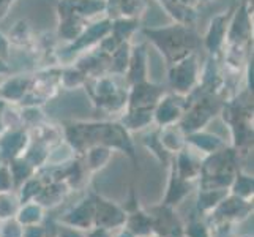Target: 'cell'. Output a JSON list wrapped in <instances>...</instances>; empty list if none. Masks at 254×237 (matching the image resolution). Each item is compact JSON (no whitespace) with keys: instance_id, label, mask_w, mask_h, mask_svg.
<instances>
[{"instance_id":"41","label":"cell","mask_w":254,"mask_h":237,"mask_svg":"<svg viewBox=\"0 0 254 237\" xmlns=\"http://www.w3.org/2000/svg\"><path fill=\"white\" fill-rule=\"evenodd\" d=\"M0 75H5V76L11 75V67L8 65V62L2 57H0Z\"/></svg>"},{"instance_id":"38","label":"cell","mask_w":254,"mask_h":237,"mask_svg":"<svg viewBox=\"0 0 254 237\" xmlns=\"http://www.w3.org/2000/svg\"><path fill=\"white\" fill-rule=\"evenodd\" d=\"M10 49H11V43L8 40L6 35L0 32V57L8 60L10 59Z\"/></svg>"},{"instance_id":"37","label":"cell","mask_w":254,"mask_h":237,"mask_svg":"<svg viewBox=\"0 0 254 237\" xmlns=\"http://www.w3.org/2000/svg\"><path fill=\"white\" fill-rule=\"evenodd\" d=\"M54 237H85V233L79 231V230H74V228H69V226H65V225L56 223Z\"/></svg>"},{"instance_id":"8","label":"cell","mask_w":254,"mask_h":237,"mask_svg":"<svg viewBox=\"0 0 254 237\" xmlns=\"http://www.w3.org/2000/svg\"><path fill=\"white\" fill-rule=\"evenodd\" d=\"M187 111V96L166 90L153 109V125L166 127L179 124Z\"/></svg>"},{"instance_id":"12","label":"cell","mask_w":254,"mask_h":237,"mask_svg":"<svg viewBox=\"0 0 254 237\" xmlns=\"http://www.w3.org/2000/svg\"><path fill=\"white\" fill-rule=\"evenodd\" d=\"M30 143L29 131L22 127H6L0 135V161H10L24 155Z\"/></svg>"},{"instance_id":"9","label":"cell","mask_w":254,"mask_h":237,"mask_svg":"<svg viewBox=\"0 0 254 237\" xmlns=\"http://www.w3.org/2000/svg\"><path fill=\"white\" fill-rule=\"evenodd\" d=\"M93 220H95V201H93V191H90L79 203L60 215L56 220V223L87 233L93 228Z\"/></svg>"},{"instance_id":"28","label":"cell","mask_w":254,"mask_h":237,"mask_svg":"<svg viewBox=\"0 0 254 237\" xmlns=\"http://www.w3.org/2000/svg\"><path fill=\"white\" fill-rule=\"evenodd\" d=\"M43 187H45V182H43L40 175L35 172V175H32L30 179L25 180L22 185L16 190L17 198H19V203L25 204V203H30V201H35V198L40 195Z\"/></svg>"},{"instance_id":"30","label":"cell","mask_w":254,"mask_h":237,"mask_svg":"<svg viewBox=\"0 0 254 237\" xmlns=\"http://www.w3.org/2000/svg\"><path fill=\"white\" fill-rule=\"evenodd\" d=\"M8 40H10L11 45L16 46H27L33 41V30L30 27L29 21H17L14 24V27L8 33Z\"/></svg>"},{"instance_id":"7","label":"cell","mask_w":254,"mask_h":237,"mask_svg":"<svg viewBox=\"0 0 254 237\" xmlns=\"http://www.w3.org/2000/svg\"><path fill=\"white\" fill-rule=\"evenodd\" d=\"M153 220V233L158 237H185L183 226L185 222L177 214L175 207L166 206L163 203L152 207H145Z\"/></svg>"},{"instance_id":"1","label":"cell","mask_w":254,"mask_h":237,"mask_svg":"<svg viewBox=\"0 0 254 237\" xmlns=\"http://www.w3.org/2000/svg\"><path fill=\"white\" fill-rule=\"evenodd\" d=\"M65 143L74 155L92 146H106L114 152L125 154L137 166V154L129 131L119 120H73L62 127Z\"/></svg>"},{"instance_id":"42","label":"cell","mask_w":254,"mask_h":237,"mask_svg":"<svg viewBox=\"0 0 254 237\" xmlns=\"http://www.w3.org/2000/svg\"><path fill=\"white\" fill-rule=\"evenodd\" d=\"M112 237H134L133 234H131L127 228L124 226V228H120V230H117V231H114L112 233Z\"/></svg>"},{"instance_id":"14","label":"cell","mask_w":254,"mask_h":237,"mask_svg":"<svg viewBox=\"0 0 254 237\" xmlns=\"http://www.w3.org/2000/svg\"><path fill=\"white\" fill-rule=\"evenodd\" d=\"M168 168H169V177H168V185H166V193L161 203L171 207H177L191 195V191L196 187V182L182 179L171 161L168 164Z\"/></svg>"},{"instance_id":"25","label":"cell","mask_w":254,"mask_h":237,"mask_svg":"<svg viewBox=\"0 0 254 237\" xmlns=\"http://www.w3.org/2000/svg\"><path fill=\"white\" fill-rule=\"evenodd\" d=\"M16 220L22 226H33V225H41L45 223L46 218V209L40 206L37 201H30V203L21 204L19 210L16 214Z\"/></svg>"},{"instance_id":"24","label":"cell","mask_w":254,"mask_h":237,"mask_svg":"<svg viewBox=\"0 0 254 237\" xmlns=\"http://www.w3.org/2000/svg\"><path fill=\"white\" fill-rule=\"evenodd\" d=\"M119 122L129 133L142 131L153 125V109H125L120 114Z\"/></svg>"},{"instance_id":"4","label":"cell","mask_w":254,"mask_h":237,"mask_svg":"<svg viewBox=\"0 0 254 237\" xmlns=\"http://www.w3.org/2000/svg\"><path fill=\"white\" fill-rule=\"evenodd\" d=\"M168 68V90L187 96L196 89L200 78L197 52H192V54L187 56L185 59L169 65Z\"/></svg>"},{"instance_id":"10","label":"cell","mask_w":254,"mask_h":237,"mask_svg":"<svg viewBox=\"0 0 254 237\" xmlns=\"http://www.w3.org/2000/svg\"><path fill=\"white\" fill-rule=\"evenodd\" d=\"M166 87L147 81L131 84L128 87V98L125 109H155L156 103L166 93Z\"/></svg>"},{"instance_id":"18","label":"cell","mask_w":254,"mask_h":237,"mask_svg":"<svg viewBox=\"0 0 254 237\" xmlns=\"http://www.w3.org/2000/svg\"><path fill=\"white\" fill-rule=\"evenodd\" d=\"M125 228L134 237H150L153 236V220L145 207H134L128 210Z\"/></svg>"},{"instance_id":"34","label":"cell","mask_w":254,"mask_h":237,"mask_svg":"<svg viewBox=\"0 0 254 237\" xmlns=\"http://www.w3.org/2000/svg\"><path fill=\"white\" fill-rule=\"evenodd\" d=\"M24 226L16 218L0 220V237H22Z\"/></svg>"},{"instance_id":"39","label":"cell","mask_w":254,"mask_h":237,"mask_svg":"<svg viewBox=\"0 0 254 237\" xmlns=\"http://www.w3.org/2000/svg\"><path fill=\"white\" fill-rule=\"evenodd\" d=\"M85 237H112V233L106 230H100V228H92L90 231L85 233Z\"/></svg>"},{"instance_id":"21","label":"cell","mask_w":254,"mask_h":237,"mask_svg":"<svg viewBox=\"0 0 254 237\" xmlns=\"http://www.w3.org/2000/svg\"><path fill=\"white\" fill-rule=\"evenodd\" d=\"M112 154H114V151L106 146H92L77 157L82 160L85 169L89 171V174L93 175L95 172H98L103 168H106L111 161V158H112Z\"/></svg>"},{"instance_id":"40","label":"cell","mask_w":254,"mask_h":237,"mask_svg":"<svg viewBox=\"0 0 254 237\" xmlns=\"http://www.w3.org/2000/svg\"><path fill=\"white\" fill-rule=\"evenodd\" d=\"M16 0H0V19H3V17L8 14L10 11V8L14 5Z\"/></svg>"},{"instance_id":"17","label":"cell","mask_w":254,"mask_h":237,"mask_svg":"<svg viewBox=\"0 0 254 237\" xmlns=\"http://www.w3.org/2000/svg\"><path fill=\"white\" fill-rule=\"evenodd\" d=\"M187 146L192 149L194 152H197L199 155L205 157V155L221 151L227 144L220 136L208 133L205 130H199V131H192V133L187 135Z\"/></svg>"},{"instance_id":"33","label":"cell","mask_w":254,"mask_h":237,"mask_svg":"<svg viewBox=\"0 0 254 237\" xmlns=\"http://www.w3.org/2000/svg\"><path fill=\"white\" fill-rule=\"evenodd\" d=\"M144 146L155 155L156 160L161 161L164 166H168V164H169V161H171V158H172V157H171L169 154H166V152H164V149H163L161 144H160V139H158V128H156L155 131H152V133L144 139Z\"/></svg>"},{"instance_id":"44","label":"cell","mask_w":254,"mask_h":237,"mask_svg":"<svg viewBox=\"0 0 254 237\" xmlns=\"http://www.w3.org/2000/svg\"><path fill=\"white\" fill-rule=\"evenodd\" d=\"M242 237H253L251 234H247V236H242Z\"/></svg>"},{"instance_id":"5","label":"cell","mask_w":254,"mask_h":237,"mask_svg":"<svg viewBox=\"0 0 254 237\" xmlns=\"http://www.w3.org/2000/svg\"><path fill=\"white\" fill-rule=\"evenodd\" d=\"M93 201H95V220L93 228H100V230L106 231H117L120 228L125 226L128 212L124 206L117 204L103 195H98L93 191Z\"/></svg>"},{"instance_id":"16","label":"cell","mask_w":254,"mask_h":237,"mask_svg":"<svg viewBox=\"0 0 254 237\" xmlns=\"http://www.w3.org/2000/svg\"><path fill=\"white\" fill-rule=\"evenodd\" d=\"M147 73H148L147 46L144 45V43H141V45H136V46H131L128 68H127V72L124 75L128 85L147 81Z\"/></svg>"},{"instance_id":"23","label":"cell","mask_w":254,"mask_h":237,"mask_svg":"<svg viewBox=\"0 0 254 237\" xmlns=\"http://www.w3.org/2000/svg\"><path fill=\"white\" fill-rule=\"evenodd\" d=\"M69 193H71V190L65 182H48L40 191V195L35 198V201L48 210L62 204Z\"/></svg>"},{"instance_id":"22","label":"cell","mask_w":254,"mask_h":237,"mask_svg":"<svg viewBox=\"0 0 254 237\" xmlns=\"http://www.w3.org/2000/svg\"><path fill=\"white\" fill-rule=\"evenodd\" d=\"M227 195H229V188H197L196 212L200 217L210 215Z\"/></svg>"},{"instance_id":"32","label":"cell","mask_w":254,"mask_h":237,"mask_svg":"<svg viewBox=\"0 0 254 237\" xmlns=\"http://www.w3.org/2000/svg\"><path fill=\"white\" fill-rule=\"evenodd\" d=\"M19 207H21V203H19V198H17L16 190L0 193V220L14 218Z\"/></svg>"},{"instance_id":"36","label":"cell","mask_w":254,"mask_h":237,"mask_svg":"<svg viewBox=\"0 0 254 237\" xmlns=\"http://www.w3.org/2000/svg\"><path fill=\"white\" fill-rule=\"evenodd\" d=\"M22 237H49V231L43 223L33 226H24Z\"/></svg>"},{"instance_id":"29","label":"cell","mask_w":254,"mask_h":237,"mask_svg":"<svg viewBox=\"0 0 254 237\" xmlns=\"http://www.w3.org/2000/svg\"><path fill=\"white\" fill-rule=\"evenodd\" d=\"M87 81L85 73L79 67L71 65V67H64L60 68V85L62 89H74V87H82Z\"/></svg>"},{"instance_id":"27","label":"cell","mask_w":254,"mask_h":237,"mask_svg":"<svg viewBox=\"0 0 254 237\" xmlns=\"http://www.w3.org/2000/svg\"><path fill=\"white\" fill-rule=\"evenodd\" d=\"M8 164H10V169H11V174H13V180H14V188L16 190L19 188L25 180L30 179L32 175H35V172H37V168H35L33 164H30L27 161V158H25L24 155L13 158V160L8 161Z\"/></svg>"},{"instance_id":"35","label":"cell","mask_w":254,"mask_h":237,"mask_svg":"<svg viewBox=\"0 0 254 237\" xmlns=\"http://www.w3.org/2000/svg\"><path fill=\"white\" fill-rule=\"evenodd\" d=\"M14 180L10 169V164L6 161H0V193L14 191Z\"/></svg>"},{"instance_id":"20","label":"cell","mask_w":254,"mask_h":237,"mask_svg":"<svg viewBox=\"0 0 254 237\" xmlns=\"http://www.w3.org/2000/svg\"><path fill=\"white\" fill-rule=\"evenodd\" d=\"M32 76L33 75L10 76L3 84H0V96L8 103H19L29 90Z\"/></svg>"},{"instance_id":"6","label":"cell","mask_w":254,"mask_h":237,"mask_svg":"<svg viewBox=\"0 0 254 237\" xmlns=\"http://www.w3.org/2000/svg\"><path fill=\"white\" fill-rule=\"evenodd\" d=\"M253 214V201L239 198L235 195H227L212 214L204 217L207 222H221L232 226L248 220Z\"/></svg>"},{"instance_id":"19","label":"cell","mask_w":254,"mask_h":237,"mask_svg":"<svg viewBox=\"0 0 254 237\" xmlns=\"http://www.w3.org/2000/svg\"><path fill=\"white\" fill-rule=\"evenodd\" d=\"M158 128V139L160 144L164 149L166 154L174 157L180 151L187 147V135L183 133V130L179 127V124L166 125V127H156Z\"/></svg>"},{"instance_id":"31","label":"cell","mask_w":254,"mask_h":237,"mask_svg":"<svg viewBox=\"0 0 254 237\" xmlns=\"http://www.w3.org/2000/svg\"><path fill=\"white\" fill-rule=\"evenodd\" d=\"M183 236L185 237H212L208 230V225L204 217H200L196 210L183 226Z\"/></svg>"},{"instance_id":"43","label":"cell","mask_w":254,"mask_h":237,"mask_svg":"<svg viewBox=\"0 0 254 237\" xmlns=\"http://www.w3.org/2000/svg\"><path fill=\"white\" fill-rule=\"evenodd\" d=\"M5 128H6V127H5V124H3L2 120H0V135H2V131H3Z\"/></svg>"},{"instance_id":"13","label":"cell","mask_w":254,"mask_h":237,"mask_svg":"<svg viewBox=\"0 0 254 237\" xmlns=\"http://www.w3.org/2000/svg\"><path fill=\"white\" fill-rule=\"evenodd\" d=\"M231 16H232V11H224V13L213 16L212 21H210L207 32L202 37V48L208 52V56L218 57L221 54Z\"/></svg>"},{"instance_id":"11","label":"cell","mask_w":254,"mask_h":237,"mask_svg":"<svg viewBox=\"0 0 254 237\" xmlns=\"http://www.w3.org/2000/svg\"><path fill=\"white\" fill-rule=\"evenodd\" d=\"M240 155L234 147L226 146L221 151L202 157L200 175H216V174H235L240 168Z\"/></svg>"},{"instance_id":"2","label":"cell","mask_w":254,"mask_h":237,"mask_svg":"<svg viewBox=\"0 0 254 237\" xmlns=\"http://www.w3.org/2000/svg\"><path fill=\"white\" fill-rule=\"evenodd\" d=\"M141 32L145 40L161 52L168 67L197 52L202 46L200 35L196 32L194 25L190 24L174 22L163 27H144Z\"/></svg>"},{"instance_id":"45","label":"cell","mask_w":254,"mask_h":237,"mask_svg":"<svg viewBox=\"0 0 254 237\" xmlns=\"http://www.w3.org/2000/svg\"><path fill=\"white\" fill-rule=\"evenodd\" d=\"M200 2H208V0H200Z\"/></svg>"},{"instance_id":"3","label":"cell","mask_w":254,"mask_h":237,"mask_svg":"<svg viewBox=\"0 0 254 237\" xmlns=\"http://www.w3.org/2000/svg\"><path fill=\"white\" fill-rule=\"evenodd\" d=\"M122 75H100L87 78L84 89L96 108L108 112H124L128 98V84L120 85L117 78Z\"/></svg>"},{"instance_id":"15","label":"cell","mask_w":254,"mask_h":237,"mask_svg":"<svg viewBox=\"0 0 254 237\" xmlns=\"http://www.w3.org/2000/svg\"><path fill=\"white\" fill-rule=\"evenodd\" d=\"M171 163L182 179L197 183L200 177V164H202V157L197 152L187 146L183 151L171 158Z\"/></svg>"},{"instance_id":"26","label":"cell","mask_w":254,"mask_h":237,"mask_svg":"<svg viewBox=\"0 0 254 237\" xmlns=\"http://www.w3.org/2000/svg\"><path fill=\"white\" fill-rule=\"evenodd\" d=\"M229 193L231 195L239 196V198L253 201V196H254V177H253V174L239 168L234 174L232 183L229 187Z\"/></svg>"}]
</instances>
